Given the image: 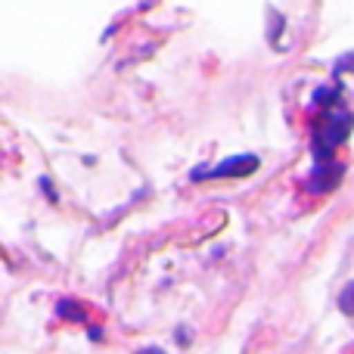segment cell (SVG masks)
<instances>
[{
	"mask_svg": "<svg viewBox=\"0 0 354 354\" xmlns=\"http://www.w3.org/2000/svg\"><path fill=\"white\" fill-rule=\"evenodd\" d=\"M351 128H354V115H351V112H333V115H326L324 131H320V140H317V147H314L317 162H326V156H330L333 149H336L339 143L351 134Z\"/></svg>",
	"mask_w": 354,
	"mask_h": 354,
	"instance_id": "6da1fadb",
	"label": "cell"
},
{
	"mask_svg": "<svg viewBox=\"0 0 354 354\" xmlns=\"http://www.w3.org/2000/svg\"><path fill=\"white\" fill-rule=\"evenodd\" d=\"M261 165L258 156H230V159H221L214 168H196L189 171V180H221V177H245Z\"/></svg>",
	"mask_w": 354,
	"mask_h": 354,
	"instance_id": "7a4b0ae2",
	"label": "cell"
},
{
	"mask_svg": "<svg viewBox=\"0 0 354 354\" xmlns=\"http://www.w3.org/2000/svg\"><path fill=\"white\" fill-rule=\"evenodd\" d=\"M345 177V165L342 162H317L314 165V171L308 174L305 187L311 189V193H333V189L342 183Z\"/></svg>",
	"mask_w": 354,
	"mask_h": 354,
	"instance_id": "3957f363",
	"label": "cell"
},
{
	"mask_svg": "<svg viewBox=\"0 0 354 354\" xmlns=\"http://www.w3.org/2000/svg\"><path fill=\"white\" fill-rule=\"evenodd\" d=\"M56 314L62 320H75V324H84L87 314H84V305L81 301H72V299H59L56 301Z\"/></svg>",
	"mask_w": 354,
	"mask_h": 354,
	"instance_id": "277c9868",
	"label": "cell"
},
{
	"mask_svg": "<svg viewBox=\"0 0 354 354\" xmlns=\"http://www.w3.org/2000/svg\"><path fill=\"white\" fill-rule=\"evenodd\" d=\"M339 97H342V87H339V84H333V87H320V91L314 93V103L330 106V103H336Z\"/></svg>",
	"mask_w": 354,
	"mask_h": 354,
	"instance_id": "5b68a950",
	"label": "cell"
},
{
	"mask_svg": "<svg viewBox=\"0 0 354 354\" xmlns=\"http://www.w3.org/2000/svg\"><path fill=\"white\" fill-rule=\"evenodd\" d=\"M339 308H342L345 314H354V280L342 289V295H339Z\"/></svg>",
	"mask_w": 354,
	"mask_h": 354,
	"instance_id": "8992f818",
	"label": "cell"
},
{
	"mask_svg": "<svg viewBox=\"0 0 354 354\" xmlns=\"http://www.w3.org/2000/svg\"><path fill=\"white\" fill-rule=\"evenodd\" d=\"M91 339L93 342H100V339H103V330H100V326H91Z\"/></svg>",
	"mask_w": 354,
	"mask_h": 354,
	"instance_id": "52a82bcc",
	"label": "cell"
},
{
	"mask_svg": "<svg viewBox=\"0 0 354 354\" xmlns=\"http://www.w3.org/2000/svg\"><path fill=\"white\" fill-rule=\"evenodd\" d=\"M140 354H165V351H162V348H143Z\"/></svg>",
	"mask_w": 354,
	"mask_h": 354,
	"instance_id": "ba28073f",
	"label": "cell"
}]
</instances>
